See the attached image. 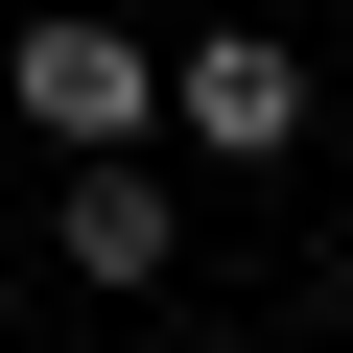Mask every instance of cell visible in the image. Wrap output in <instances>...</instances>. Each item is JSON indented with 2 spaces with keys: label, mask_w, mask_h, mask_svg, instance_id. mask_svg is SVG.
Masks as SVG:
<instances>
[{
  "label": "cell",
  "mask_w": 353,
  "mask_h": 353,
  "mask_svg": "<svg viewBox=\"0 0 353 353\" xmlns=\"http://www.w3.org/2000/svg\"><path fill=\"white\" fill-rule=\"evenodd\" d=\"M0 118L48 165H118V141H165V48L118 0H48V24H0Z\"/></svg>",
  "instance_id": "cell-1"
},
{
  "label": "cell",
  "mask_w": 353,
  "mask_h": 353,
  "mask_svg": "<svg viewBox=\"0 0 353 353\" xmlns=\"http://www.w3.org/2000/svg\"><path fill=\"white\" fill-rule=\"evenodd\" d=\"M48 283H94V306H165V283H189V141L48 165Z\"/></svg>",
  "instance_id": "cell-2"
},
{
  "label": "cell",
  "mask_w": 353,
  "mask_h": 353,
  "mask_svg": "<svg viewBox=\"0 0 353 353\" xmlns=\"http://www.w3.org/2000/svg\"><path fill=\"white\" fill-rule=\"evenodd\" d=\"M165 141H189V165H283L306 141V48L283 24H189V48H165Z\"/></svg>",
  "instance_id": "cell-3"
},
{
  "label": "cell",
  "mask_w": 353,
  "mask_h": 353,
  "mask_svg": "<svg viewBox=\"0 0 353 353\" xmlns=\"http://www.w3.org/2000/svg\"><path fill=\"white\" fill-rule=\"evenodd\" d=\"M0 141H24V118H0Z\"/></svg>",
  "instance_id": "cell-4"
}]
</instances>
